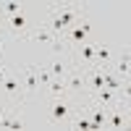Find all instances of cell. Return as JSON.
<instances>
[{
    "instance_id": "1",
    "label": "cell",
    "mask_w": 131,
    "mask_h": 131,
    "mask_svg": "<svg viewBox=\"0 0 131 131\" xmlns=\"http://www.w3.org/2000/svg\"><path fill=\"white\" fill-rule=\"evenodd\" d=\"M73 21H76V8H63L60 13L55 16V21H52V26H55V29H63V26L73 24Z\"/></svg>"
},
{
    "instance_id": "2",
    "label": "cell",
    "mask_w": 131,
    "mask_h": 131,
    "mask_svg": "<svg viewBox=\"0 0 131 131\" xmlns=\"http://www.w3.org/2000/svg\"><path fill=\"white\" fill-rule=\"evenodd\" d=\"M89 31H92L89 24H79V26H73V29H71V39H73V42H84Z\"/></svg>"
},
{
    "instance_id": "3",
    "label": "cell",
    "mask_w": 131,
    "mask_h": 131,
    "mask_svg": "<svg viewBox=\"0 0 131 131\" xmlns=\"http://www.w3.org/2000/svg\"><path fill=\"white\" fill-rule=\"evenodd\" d=\"M66 113H68V105H66V102H55V105H52V118H55V121L66 118Z\"/></svg>"
},
{
    "instance_id": "4",
    "label": "cell",
    "mask_w": 131,
    "mask_h": 131,
    "mask_svg": "<svg viewBox=\"0 0 131 131\" xmlns=\"http://www.w3.org/2000/svg\"><path fill=\"white\" fill-rule=\"evenodd\" d=\"M31 39H39V42H52V45H55V37H52L50 31H45V29H37L34 34H31Z\"/></svg>"
},
{
    "instance_id": "5",
    "label": "cell",
    "mask_w": 131,
    "mask_h": 131,
    "mask_svg": "<svg viewBox=\"0 0 131 131\" xmlns=\"http://www.w3.org/2000/svg\"><path fill=\"white\" fill-rule=\"evenodd\" d=\"M94 58L100 60V63H107V60H110V50H107L105 45H97V50H94Z\"/></svg>"
},
{
    "instance_id": "6",
    "label": "cell",
    "mask_w": 131,
    "mask_h": 131,
    "mask_svg": "<svg viewBox=\"0 0 131 131\" xmlns=\"http://www.w3.org/2000/svg\"><path fill=\"white\" fill-rule=\"evenodd\" d=\"M94 50H97V45H84V47H81V58H84L86 63H92V60H94Z\"/></svg>"
},
{
    "instance_id": "7",
    "label": "cell",
    "mask_w": 131,
    "mask_h": 131,
    "mask_svg": "<svg viewBox=\"0 0 131 131\" xmlns=\"http://www.w3.org/2000/svg\"><path fill=\"white\" fill-rule=\"evenodd\" d=\"M50 73H52V76H58V79H60V76L66 73V63H63V60H55V63L50 66Z\"/></svg>"
},
{
    "instance_id": "8",
    "label": "cell",
    "mask_w": 131,
    "mask_h": 131,
    "mask_svg": "<svg viewBox=\"0 0 131 131\" xmlns=\"http://www.w3.org/2000/svg\"><path fill=\"white\" fill-rule=\"evenodd\" d=\"M105 89H113V92H118V89H121V81H118L115 76H107V73H105Z\"/></svg>"
},
{
    "instance_id": "9",
    "label": "cell",
    "mask_w": 131,
    "mask_h": 131,
    "mask_svg": "<svg viewBox=\"0 0 131 131\" xmlns=\"http://www.w3.org/2000/svg\"><path fill=\"white\" fill-rule=\"evenodd\" d=\"M24 84H26V89H37V73H34V71H26Z\"/></svg>"
},
{
    "instance_id": "10",
    "label": "cell",
    "mask_w": 131,
    "mask_h": 131,
    "mask_svg": "<svg viewBox=\"0 0 131 131\" xmlns=\"http://www.w3.org/2000/svg\"><path fill=\"white\" fill-rule=\"evenodd\" d=\"M100 126H105V113H102V110H94V115H92V128H100Z\"/></svg>"
},
{
    "instance_id": "11",
    "label": "cell",
    "mask_w": 131,
    "mask_h": 131,
    "mask_svg": "<svg viewBox=\"0 0 131 131\" xmlns=\"http://www.w3.org/2000/svg\"><path fill=\"white\" fill-rule=\"evenodd\" d=\"M10 26H13V29H24V26H26V16H24V13L13 16V18H10Z\"/></svg>"
},
{
    "instance_id": "12",
    "label": "cell",
    "mask_w": 131,
    "mask_h": 131,
    "mask_svg": "<svg viewBox=\"0 0 131 131\" xmlns=\"http://www.w3.org/2000/svg\"><path fill=\"white\" fill-rule=\"evenodd\" d=\"M110 126H113V128H121V126H123V115H121V110H115V113L110 115Z\"/></svg>"
},
{
    "instance_id": "13",
    "label": "cell",
    "mask_w": 131,
    "mask_h": 131,
    "mask_svg": "<svg viewBox=\"0 0 131 131\" xmlns=\"http://www.w3.org/2000/svg\"><path fill=\"white\" fill-rule=\"evenodd\" d=\"M92 86H94V89H102V86H105V73H94L92 76Z\"/></svg>"
},
{
    "instance_id": "14",
    "label": "cell",
    "mask_w": 131,
    "mask_h": 131,
    "mask_svg": "<svg viewBox=\"0 0 131 131\" xmlns=\"http://www.w3.org/2000/svg\"><path fill=\"white\" fill-rule=\"evenodd\" d=\"M97 92H100V102H113V89H105L102 86V89H97Z\"/></svg>"
},
{
    "instance_id": "15",
    "label": "cell",
    "mask_w": 131,
    "mask_h": 131,
    "mask_svg": "<svg viewBox=\"0 0 131 131\" xmlns=\"http://www.w3.org/2000/svg\"><path fill=\"white\" fill-rule=\"evenodd\" d=\"M81 84H84V79H81V76H71V79H68V84H66V86H68V89H79Z\"/></svg>"
},
{
    "instance_id": "16",
    "label": "cell",
    "mask_w": 131,
    "mask_h": 131,
    "mask_svg": "<svg viewBox=\"0 0 131 131\" xmlns=\"http://www.w3.org/2000/svg\"><path fill=\"white\" fill-rule=\"evenodd\" d=\"M5 10H8L10 16H18L21 13V3H5Z\"/></svg>"
},
{
    "instance_id": "17",
    "label": "cell",
    "mask_w": 131,
    "mask_h": 131,
    "mask_svg": "<svg viewBox=\"0 0 131 131\" xmlns=\"http://www.w3.org/2000/svg\"><path fill=\"white\" fill-rule=\"evenodd\" d=\"M3 86H5V92H8V94H13V92H16V86H18V84H16L13 79H5V81H3Z\"/></svg>"
},
{
    "instance_id": "18",
    "label": "cell",
    "mask_w": 131,
    "mask_h": 131,
    "mask_svg": "<svg viewBox=\"0 0 131 131\" xmlns=\"http://www.w3.org/2000/svg\"><path fill=\"white\" fill-rule=\"evenodd\" d=\"M76 126H79V128H92V121H89V118H79Z\"/></svg>"
},
{
    "instance_id": "19",
    "label": "cell",
    "mask_w": 131,
    "mask_h": 131,
    "mask_svg": "<svg viewBox=\"0 0 131 131\" xmlns=\"http://www.w3.org/2000/svg\"><path fill=\"white\" fill-rule=\"evenodd\" d=\"M118 71H121V73H128V58H123V60H121V66H118Z\"/></svg>"
},
{
    "instance_id": "20",
    "label": "cell",
    "mask_w": 131,
    "mask_h": 131,
    "mask_svg": "<svg viewBox=\"0 0 131 131\" xmlns=\"http://www.w3.org/2000/svg\"><path fill=\"white\" fill-rule=\"evenodd\" d=\"M39 81H42V84H50V73L42 71V73H39Z\"/></svg>"
},
{
    "instance_id": "21",
    "label": "cell",
    "mask_w": 131,
    "mask_h": 131,
    "mask_svg": "<svg viewBox=\"0 0 131 131\" xmlns=\"http://www.w3.org/2000/svg\"><path fill=\"white\" fill-rule=\"evenodd\" d=\"M0 76H3V71H0Z\"/></svg>"
}]
</instances>
